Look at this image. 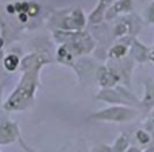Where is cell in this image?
I'll list each match as a JSON object with an SVG mask.
<instances>
[{
    "label": "cell",
    "mask_w": 154,
    "mask_h": 152,
    "mask_svg": "<svg viewBox=\"0 0 154 152\" xmlns=\"http://www.w3.org/2000/svg\"><path fill=\"white\" fill-rule=\"evenodd\" d=\"M16 65H18V58L14 57V55H11V57H8L6 59V66L7 69H10V70H14L16 67Z\"/></svg>",
    "instance_id": "cell-1"
}]
</instances>
